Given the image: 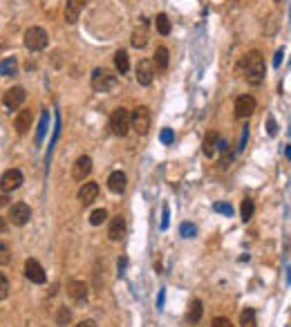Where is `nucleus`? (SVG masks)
<instances>
[{"instance_id":"e433bc0d","label":"nucleus","mask_w":291,"mask_h":327,"mask_svg":"<svg viewBox=\"0 0 291 327\" xmlns=\"http://www.w3.org/2000/svg\"><path fill=\"white\" fill-rule=\"evenodd\" d=\"M267 130H269V135L273 137L275 132H278V123H275V119L273 117H269V121H267Z\"/></svg>"},{"instance_id":"7ed1b4c3","label":"nucleus","mask_w":291,"mask_h":327,"mask_svg":"<svg viewBox=\"0 0 291 327\" xmlns=\"http://www.w3.org/2000/svg\"><path fill=\"white\" fill-rule=\"evenodd\" d=\"M110 130L116 137H126L130 130V112L126 108H116L110 117Z\"/></svg>"},{"instance_id":"412c9836","label":"nucleus","mask_w":291,"mask_h":327,"mask_svg":"<svg viewBox=\"0 0 291 327\" xmlns=\"http://www.w3.org/2000/svg\"><path fill=\"white\" fill-rule=\"evenodd\" d=\"M215 143H217V132H206V137H204V143H201V150L206 157H213L215 155Z\"/></svg>"},{"instance_id":"c9c22d12","label":"nucleus","mask_w":291,"mask_h":327,"mask_svg":"<svg viewBox=\"0 0 291 327\" xmlns=\"http://www.w3.org/2000/svg\"><path fill=\"white\" fill-rule=\"evenodd\" d=\"M211 327H233V323L228 321V318H224V316H217L215 321H213Z\"/></svg>"},{"instance_id":"9b49d317","label":"nucleus","mask_w":291,"mask_h":327,"mask_svg":"<svg viewBox=\"0 0 291 327\" xmlns=\"http://www.w3.org/2000/svg\"><path fill=\"white\" fill-rule=\"evenodd\" d=\"M25 276H27V280H32V282H36V285H43V282L47 280V276H45V271H43L41 262L34 260V258H29L25 262Z\"/></svg>"},{"instance_id":"2eb2a0df","label":"nucleus","mask_w":291,"mask_h":327,"mask_svg":"<svg viewBox=\"0 0 291 327\" xmlns=\"http://www.w3.org/2000/svg\"><path fill=\"white\" fill-rule=\"evenodd\" d=\"M126 186H128V177L121 170H114V173L108 177V188H110L112 193H116V195H121L123 190H126Z\"/></svg>"},{"instance_id":"cd10ccee","label":"nucleus","mask_w":291,"mask_h":327,"mask_svg":"<svg viewBox=\"0 0 291 327\" xmlns=\"http://www.w3.org/2000/svg\"><path fill=\"white\" fill-rule=\"evenodd\" d=\"M106 220H108V211H106V209H96V211H92V215H90V224H92V227H99V224H103Z\"/></svg>"},{"instance_id":"5701e85b","label":"nucleus","mask_w":291,"mask_h":327,"mask_svg":"<svg viewBox=\"0 0 291 327\" xmlns=\"http://www.w3.org/2000/svg\"><path fill=\"white\" fill-rule=\"evenodd\" d=\"M155 27H157V32L161 34V36H168L170 34V21L166 14H157V18H155Z\"/></svg>"},{"instance_id":"4be33fe9","label":"nucleus","mask_w":291,"mask_h":327,"mask_svg":"<svg viewBox=\"0 0 291 327\" xmlns=\"http://www.w3.org/2000/svg\"><path fill=\"white\" fill-rule=\"evenodd\" d=\"M168 61H170L168 49H166V47H157V49H155V65H157L159 70L168 68Z\"/></svg>"},{"instance_id":"49530a36","label":"nucleus","mask_w":291,"mask_h":327,"mask_svg":"<svg viewBox=\"0 0 291 327\" xmlns=\"http://www.w3.org/2000/svg\"><path fill=\"white\" fill-rule=\"evenodd\" d=\"M0 229H2V220H0Z\"/></svg>"},{"instance_id":"7c9ffc66","label":"nucleus","mask_w":291,"mask_h":327,"mask_svg":"<svg viewBox=\"0 0 291 327\" xmlns=\"http://www.w3.org/2000/svg\"><path fill=\"white\" fill-rule=\"evenodd\" d=\"M11 262V249L7 242H0V264H9Z\"/></svg>"},{"instance_id":"39448f33","label":"nucleus","mask_w":291,"mask_h":327,"mask_svg":"<svg viewBox=\"0 0 291 327\" xmlns=\"http://www.w3.org/2000/svg\"><path fill=\"white\" fill-rule=\"evenodd\" d=\"M130 128L137 135H146L150 130V110L146 106H137L130 112Z\"/></svg>"},{"instance_id":"473e14b6","label":"nucleus","mask_w":291,"mask_h":327,"mask_svg":"<svg viewBox=\"0 0 291 327\" xmlns=\"http://www.w3.org/2000/svg\"><path fill=\"white\" fill-rule=\"evenodd\" d=\"M7 296H9V282L2 274H0V301H5Z\"/></svg>"},{"instance_id":"f8f14e48","label":"nucleus","mask_w":291,"mask_h":327,"mask_svg":"<svg viewBox=\"0 0 291 327\" xmlns=\"http://www.w3.org/2000/svg\"><path fill=\"white\" fill-rule=\"evenodd\" d=\"M92 173V159L88 155H81L74 162V168H72V177L76 182H85V177Z\"/></svg>"},{"instance_id":"20e7f679","label":"nucleus","mask_w":291,"mask_h":327,"mask_svg":"<svg viewBox=\"0 0 291 327\" xmlns=\"http://www.w3.org/2000/svg\"><path fill=\"white\" fill-rule=\"evenodd\" d=\"M25 47L29 52H41L47 47V32L43 27H29L25 32Z\"/></svg>"},{"instance_id":"37998d69","label":"nucleus","mask_w":291,"mask_h":327,"mask_svg":"<svg viewBox=\"0 0 291 327\" xmlns=\"http://www.w3.org/2000/svg\"><path fill=\"white\" fill-rule=\"evenodd\" d=\"M76 327H96V323L94 321H81Z\"/></svg>"},{"instance_id":"393cba45","label":"nucleus","mask_w":291,"mask_h":327,"mask_svg":"<svg viewBox=\"0 0 291 327\" xmlns=\"http://www.w3.org/2000/svg\"><path fill=\"white\" fill-rule=\"evenodd\" d=\"M47 123H49V112L43 110L41 115V121H38V132H36V143L43 141V137H45V132H47Z\"/></svg>"},{"instance_id":"6ab92c4d","label":"nucleus","mask_w":291,"mask_h":327,"mask_svg":"<svg viewBox=\"0 0 291 327\" xmlns=\"http://www.w3.org/2000/svg\"><path fill=\"white\" fill-rule=\"evenodd\" d=\"M114 68L119 74H126L128 70H130V58H128V52H123V49H119V52L114 54Z\"/></svg>"},{"instance_id":"b1692460","label":"nucleus","mask_w":291,"mask_h":327,"mask_svg":"<svg viewBox=\"0 0 291 327\" xmlns=\"http://www.w3.org/2000/svg\"><path fill=\"white\" fill-rule=\"evenodd\" d=\"M201 314H204V307H201L200 301H193L191 305H188V321L191 323H200Z\"/></svg>"},{"instance_id":"f03ea898","label":"nucleus","mask_w":291,"mask_h":327,"mask_svg":"<svg viewBox=\"0 0 291 327\" xmlns=\"http://www.w3.org/2000/svg\"><path fill=\"white\" fill-rule=\"evenodd\" d=\"M92 88L94 92H112L116 88V74L106 68H96L92 72Z\"/></svg>"},{"instance_id":"c03bdc74","label":"nucleus","mask_w":291,"mask_h":327,"mask_svg":"<svg viewBox=\"0 0 291 327\" xmlns=\"http://www.w3.org/2000/svg\"><path fill=\"white\" fill-rule=\"evenodd\" d=\"M126 267H128V260L126 258H119V271H121V274H123V269H126Z\"/></svg>"},{"instance_id":"2f4dec72","label":"nucleus","mask_w":291,"mask_h":327,"mask_svg":"<svg viewBox=\"0 0 291 327\" xmlns=\"http://www.w3.org/2000/svg\"><path fill=\"white\" fill-rule=\"evenodd\" d=\"M213 209H215L217 213H224L226 217L233 215V206L231 204H224V202H217V204H213Z\"/></svg>"},{"instance_id":"4c0bfd02","label":"nucleus","mask_w":291,"mask_h":327,"mask_svg":"<svg viewBox=\"0 0 291 327\" xmlns=\"http://www.w3.org/2000/svg\"><path fill=\"white\" fill-rule=\"evenodd\" d=\"M282 58H285V52H282V49H278V52H275V58H273V65H275V68H280Z\"/></svg>"},{"instance_id":"aec40b11","label":"nucleus","mask_w":291,"mask_h":327,"mask_svg":"<svg viewBox=\"0 0 291 327\" xmlns=\"http://www.w3.org/2000/svg\"><path fill=\"white\" fill-rule=\"evenodd\" d=\"M16 56H7L0 61V76H11V74H16Z\"/></svg>"},{"instance_id":"dca6fc26","label":"nucleus","mask_w":291,"mask_h":327,"mask_svg":"<svg viewBox=\"0 0 291 327\" xmlns=\"http://www.w3.org/2000/svg\"><path fill=\"white\" fill-rule=\"evenodd\" d=\"M96 195H99V184H94V182H85L79 188V200L83 202L85 206L92 204V202L96 200Z\"/></svg>"},{"instance_id":"a211bd4d","label":"nucleus","mask_w":291,"mask_h":327,"mask_svg":"<svg viewBox=\"0 0 291 327\" xmlns=\"http://www.w3.org/2000/svg\"><path fill=\"white\" fill-rule=\"evenodd\" d=\"M67 294L74 298V301H85L88 298V287H85V282H81V280H69L67 282Z\"/></svg>"},{"instance_id":"a878e982","label":"nucleus","mask_w":291,"mask_h":327,"mask_svg":"<svg viewBox=\"0 0 291 327\" xmlns=\"http://www.w3.org/2000/svg\"><path fill=\"white\" fill-rule=\"evenodd\" d=\"M69 321H72V311H69L67 307H58V311H56V325L65 327Z\"/></svg>"},{"instance_id":"a19ab883","label":"nucleus","mask_w":291,"mask_h":327,"mask_svg":"<svg viewBox=\"0 0 291 327\" xmlns=\"http://www.w3.org/2000/svg\"><path fill=\"white\" fill-rule=\"evenodd\" d=\"M161 229H168V206H164V217H161Z\"/></svg>"},{"instance_id":"c85d7f7f","label":"nucleus","mask_w":291,"mask_h":327,"mask_svg":"<svg viewBox=\"0 0 291 327\" xmlns=\"http://www.w3.org/2000/svg\"><path fill=\"white\" fill-rule=\"evenodd\" d=\"M240 325L242 327H255V311L253 309H244L240 316Z\"/></svg>"},{"instance_id":"58836bf2","label":"nucleus","mask_w":291,"mask_h":327,"mask_svg":"<svg viewBox=\"0 0 291 327\" xmlns=\"http://www.w3.org/2000/svg\"><path fill=\"white\" fill-rule=\"evenodd\" d=\"M246 139H249V128H244V130H242V141H240L238 150H242V148L246 146Z\"/></svg>"},{"instance_id":"c756f323","label":"nucleus","mask_w":291,"mask_h":327,"mask_svg":"<svg viewBox=\"0 0 291 327\" xmlns=\"http://www.w3.org/2000/svg\"><path fill=\"white\" fill-rule=\"evenodd\" d=\"M253 211H255L253 200H249V197H246V200L242 202V220H244V222H249L251 217H253Z\"/></svg>"},{"instance_id":"ea45409f","label":"nucleus","mask_w":291,"mask_h":327,"mask_svg":"<svg viewBox=\"0 0 291 327\" xmlns=\"http://www.w3.org/2000/svg\"><path fill=\"white\" fill-rule=\"evenodd\" d=\"M215 148H220V150H222V153H226V150H228V141H226V139H217Z\"/></svg>"},{"instance_id":"ddd939ff","label":"nucleus","mask_w":291,"mask_h":327,"mask_svg":"<svg viewBox=\"0 0 291 327\" xmlns=\"http://www.w3.org/2000/svg\"><path fill=\"white\" fill-rule=\"evenodd\" d=\"M123 235H126V217L123 215L112 217L110 229H108V237H110L112 242H121Z\"/></svg>"},{"instance_id":"0eeeda50","label":"nucleus","mask_w":291,"mask_h":327,"mask_svg":"<svg viewBox=\"0 0 291 327\" xmlns=\"http://www.w3.org/2000/svg\"><path fill=\"white\" fill-rule=\"evenodd\" d=\"M25 96H27L25 88H21V85H14V88H9V90L5 92V96H2V103H5L7 110H16V108L22 106Z\"/></svg>"},{"instance_id":"1a4fd4ad","label":"nucleus","mask_w":291,"mask_h":327,"mask_svg":"<svg viewBox=\"0 0 291 327\" xmlns=\"http://www.w3.org/2000/svg\"><path fill=\"white\" fill-rule=\"evenodd\" d=\"M22 184V173L18 168H9L2 177H0V188H2V193H11V190L21 188Z\"/></svg>"},{"instance_id":"72a5a7b5","label":"nucleus","mask_w":291,"mask_h":327,"mask_svg":"<svg viewBox=\"0 0 291 327\" xmlns=\"http://www.w3.org/2000/svg\"><path fill=\"white\" fill-rule=\"evenodd\" d=\"M179 233L184 237H193V235H195V227H193L191 222H184V224H181V229H179Z\"/></svg>"},{"instance_id":"a18cd8bd","label":"nucleus","mask_w":291,"mask_h":327,"mask_svg":"<svg viewBox=\"0 0 291 327\" xmlns=\"http://www.w3.org/2000/svg\"><path fill=\"white\" fill-rule=\"evenodd\" d=\"M0 206H7V195H0Z\"/></svg>"},{"instance_id":"423d86ee","label":"nucleus","mask_w":291,"mask_h":327,"mask_svg":"<svg viewBox=\"0 0 291 327\" xmlns=\"http://www.w3.org/2000/svg\"><path fill=\"white\" fill-rule=\"evenodd\" d=\"M29 217H32V209L25 202H18V204H14L9 209V222L14 227H25L29 222Z\"/></svg>"},{"instance_id":"bb28decb","label":"nucleus","mask_w":291,"mask_h":327,"mask_svg":"<svg viewBox=\"0 0 291 327\" xmlns=\"http://www.w3.org/2000/svg\"><path fill=\"white\" fill-rule=\"evenodd\" d=\"M146 43H148V34H146V29H137V32L133 34V47H146Z\"/></svg>"},{"instance_id":"f3484780","label":"nucleus","mask_w":291,"mask_h":327,"mask_svg":"<svg viewBox=\"0 0 291 327\" xmlns=\"http://www.w3.org/2000/svg\"><path fill=\"white\" fill-rule=\"evenodd\" d=\"M32 121H34V115L32 110H21L16 117V132L18 135H25V132H29V128H32Z\"/></svg>"},{"instance_id":"f257e3e1","label":"nucleus","mask_w":291,"mask_h":327,"mask_svg":"<svg viewBox=\"0 0 291 327\" xmlns=\"http://www.w3.org/2000/svg\"><path fill=\"white\" fill-rule=\"evenodd\" d=\"M244 72H246V81L251 85L262 83L265 79V58L260 52H249L244 58Z\"/></svg>"},{"instance_id":"6e6552de","label":"nucleus","mask_w":291,"mask_h":327,"mask_svg":"<svg viewBox=\"0 0 291 327\" xmlns=\"http://www.w3.org/2000/svg\"><path fill=\"white\" fill-rule=\"evenodd\" d=\"M134 76H137V83L139 85H150L155 79V65L153 61L148 58H141L137 63V70H134Z\"/></svg>"},{"instance_id":"79ce46f5","label":"nucleus","mask_w":291,"mask_h":327,"mask_svg":"<svg viewBox=\"0 0 291 327\" xmlns=\"http://www.w3.org/2000/svg\"><path fill=\"white\" fill-rule=\"evenodd\" d=\"M164 301H166V291L161 289V291H159V301H157V307H159V309H164Z\"/></svg>"},{"instance_id":"9d476101","label":"nucleus","mask_w":291,"mask_h":327,"mask_svg":"<svg viewBox=\"0 0 291 327\" xmlns=\"http://www.w3.org/2000/svg\"><path fill=\"white\" fill-rule=\"evenodd\" d=\"M255 112V99L251 94H242L235 101V117L238 119H246Z\"/></svg>"},{"instance_id":"f704fd0d","label":"nucleus","mask_w":291,"mask_h":327,"mask_svg":"<svg viewBox=\"0 0 291 327\" xmlns=\"http://www.w3.org/2000/svg\"><path fill=\"white\" fill-rule=\"evenodd\" d=\"M159 139H161V143H173V139H175V135H173V130L170 128H166V130H161V135H159Z\"/></svg>"},{"instance_id":"de8ad7c7","label":"nucleus","mask_w":291,"mask_h":327,"mask_svg":"<svg viewBox=\"0 0 291 327\" xmlns=\"http://www.w3.org/2000/svg\"><path fill=\"white\" fill-rule=\"evenodd\" d=\"M275 2H282V0H275Z\"/></svg>"},{"instance_id":"4468645a","label":"nucleus","mask_w":291,"mask_h":327,"mask_svg":"<svg viewBox=\"0 0 291 327\" xmlns=\"http://www.w3.org/2000/svg\"><path fill=\"white\" fill-rule=\"evenodd\" d=\"M85 5H88V0H67V5H65V21L69 25H74L79 21V14L85 9Z\"/></svg>"}]
</instances>
